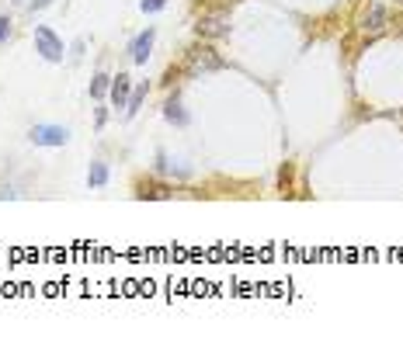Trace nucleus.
Instances as JSON below:
<instances>
[{
    "instance_id": "obj_15",
    "label": "nucleus",
    "mask_w": 403,
    "mask_h": 340,
    "mask_svg": "<svg viewBox=\"0 0 403 340\" xmlns=\"http://www.w3.org/2000/svg\"><path fill=\"white\" fill-rule=\"evenodd\" d=\"M42 8H49V0H32V11H42Z\"/></svg>"
},
{
    "instance_id": "obj_9",
    "label": "nucleus",
    "mask_w": 403,
    "mask_h": 340,
    "mask_svg": "<svg viewBox=\"0 0 403 340\" xmlns=\"http://www.w3.org/2000/svg\"><path fill=\"white\" fill-rule=\"evenodd\" d=\"M87 184H91V188H105V184H108V167H105L101 160L91 163V170H87Z\"/></svg>"
},
{
    "instance_id": "obj_3",
    "label": "nucleus",
    "mask_w": 403,
    "mask_h": 340,
    "mask_svg": "<svg viewBox=\"0 0 403 340\" xmlns=\"http://www.w3.org/2000/svg\"><path fill=\"white\" fill-rule=\"evenodd\" d=\"M35 49H39V56L49 60V63H60V60H63V42H60L56 32L46 28V25L35 28Z\"/></svg>"
},
{
    "instance_id": "obj_4",
    "label": "nucleus",
    "mask_w": 403,
    "mask_h": 340,
    "mask_svg": "<svg viewBox=\"0 0 403 340\" xmlns=\"http://www.w3.org/2000/svg\"><path fill=\"white\" fill-rule=\"evenodd\" d=\"M28 139L35 146H66L70 143V129L66 125H35L28 132Z\"/></svg>"
},
{
    "instance_id": "obj_5",
    "label": "nucleus",
    "mask_w": 403,
    "mask_h": 340,
    "mask_svg": "<svg viewBox=\"0 0 403 340\" xmlns=\"http://www.w3.org/2000/svg\"><path fill=\"white\" fill-rule=\"evenodd\" d=\"M386 25H389V18H386V8H382V4H372V8L361 15V21H358V28H361L365 39H379V35L386 32Z\"/></svg>"
},
{
    "instance_id": "obj_12",
    "label": "nucleus",
    "mask_w": 403,
    "mask_h": 340,
    "mask_svg": "<svg viewBox=\"0 0 403 340\" xmlns=\"http://www.w3.org/2000/svg\"><path fill=\"white\" fill-rule=\"evenodd\" d=\"M139 198H170V191H167V188H160V184H153V188H143V191H139Z\"/></svg>"
},
{
    "instance_id": "obj_13",
    "label": "nucleus",
    "mask_w": 403,
    "mask_h": 340,
    "mask_svg": "<svg viewBox=\"0 0 403 340\" xmlns=\"http://www.w3.org/2000/svg\"><path fill=\"white\" fill-rule=\"evenodd\" d=\"M139 8H143V15H156V11H163V8H167V0H143Z\"/></svg>"
},
{
    "instance_id": "obj_2",
    "label": "nucleus",
    "mask_w": 403,
    "mask_h": 340,
    "mask_svg": "<svg viewBox=\"0 0 403 340\" xmlns=\"http://www.w3.org/2000/svg\"><path fill=\"white\" fill-rule=\"evenodd\" d=\"M195 35L198 39H223V35H230V11H209V15H202L198 25H195Z\"/></svg>"
},
{
    "instance_id": "obj_1",
    "label": "nucleus",
    "mask_w": 403,
    "mask_h": 340,
    "mask_svg": "<svg viewBox=\"0 0 403 340\" xmlns=\"http://www.w3.org/2000/svg\"><path fill=\"white\" fill-rule=\"evenodd\" d=\"M223 66H226L223 56H220L216 49H209V46H191L188 56H184V73H188V77L216 73V70H223Z\"/></svg>"
},
{
    "instance_id": "obj_7",
    "label": "nucleus",
    "mask_w": 403,
    "mask_h": 340,
    "mask_svg": "<svg viewBox=\"0 0 403 340\" xmlns=\"http://www.w3.org/2000/svg\"><path fill=\"white\" fill-rule=\"evenodd\" d=\"M129 87H132V80L125 73L111 77V101H115V108H125L129 105Z\"/></svg>"
},
{
    "instance_id": "obj_14",
    "label": "nucleus",
    "mask_w": 403,
    "mask_h": 340,
    "mask_svg": "<svg viewBox=\"0 0 403 340\" xmlns=\"http://www.w3.org/2000/svg\"><path fill=\"white\" fill-rule=\"evenodd\" d=\"M11 39V18L8 15H0V46H4Z\"/></svg>"
},
{
    "instance_id": "obj_10",
    "label": "nucleus",
    "mask_w": 403,
    "mask_h": 340,
    "mask_svg": "<svg viewBox=\"0 0 403 340\" xmlns=\"http://www.w3.org/2000/svg\"><path fill=\"white\" fill-rule=\"evenodd\" d=\"M111 91V77L108 73H94V80H91V98H105Z\"/></svg>"
},
{
    "instance_id": "obj_11",
    "label": "nucleus",
    "mask_w": 403,
    "mask_h": 340,
    "mask_svg": "<svg viewBox=\"0 0 403 340\" xmlns=\"http://www.w3.org/2000/svg\"><path fill=\"white\" fill-rule=\"evenodd\" d=\"M146 101V87H136L132 94H129V105H125V118H132L136 111H139V105Z\"/></svg>"
},
{
    "instance_id": "obj_6",
    "label": "nucleus",
    "mask_w": 403,
    "mask_h": 340,
    "mask_svg": "<svg viewBox=\"0 0 403 340\" xmlns=\"http://www.w3.org/2000/svg\"><path fill=\"white\" fill-rule=\"evenodd\" d=\"M153 39H156V32H153V28H146L143 35H136V39H132V46H129V56H132V63H139V66H143V63L150 60Z\"/></svg>"
},
{
    "instance_id": "obj_8",
    "label": "nucleus",
    "mask_w": 403,
    "mask_h": 340,
    "mask_svg": "<svg viewBox=\"0 0 403 340\" xmlns=\"http://www.w3.org/2000/svg\"><path fill=\"white\" fill-rule=\"evenodd\" d=\"M163 118L167 122H174V125H188V115H184V108H181V98L174 94V98H167V105H163Z\"/></svg>"
}]
</instances>
